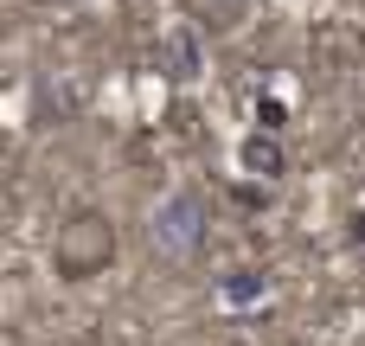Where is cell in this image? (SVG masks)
<instances>
[{
    "instance_id": "6da1fadb",
    "label": "cell",
    "mask_w": 365,
    "mask_h": 346,
    "mask_svg": "<svg viewBox=\"0 0 365 346\" xmlns=\"http://www.w3.org/2000/svg\"><path fill=\"white\" fill-rule=\"evenodd\" d=\"M109 263H115V225H109V212L103 205L64 212V225L51 238V270L64 283H83V276H103Z\"/></svg>"
},
{
    "instance_id": "7a4b0ae2",
    "label": "cell",
    "mask_w": 365,
    "mask_h": 346,
    "mask_svg": "<svg viewBox=\"0 0 365 346\" xmlns=\"http://www.w3.org/2000/svg\"><path fill=\"white\" fill-rule=\"evenodd\" d=\"M148 238H154V250H160L167 263H192V257L205 250V238H212V205H205V193H173V199L154 212Z\"/></svg>"
},
{
    "instance_id": "3957f363",
    "label": "cell",
    "mask_w": 365,
    "mask_h": 346,
    "mask_svg": "<svg viewBox=\"0 0 365 346\" xmlns=\"http://www.w3.org/2000/svg\"><path fill=\"white\" fill-rule=\"evenodd\" d=\"M237 167L257 173V180H282V173H289V148H282V135H263V128L244 135V141H237Z\"/></svg>"
},
{
    "instance_id": "277c9868",
    "label": "cell",
    "mask_w": 365,
    "mask_h": 346,
    "mask_svg": "<svg viewBox=\"0 0 365 346\" xmlns=\"http://www.w3.org/2000/svg\"><path fill=\"white\" fill-rule=\"evenodd\" d=\"M160 51H167V77H186V83L199 77V39L192 32H167Z\"/></svg>"
},
{
    "instance_id": "5b68a950",
    "label": "cell",
    "mask_w": 365,
    "mask_h": 346,
    "mask_svg": "<svg viewBox=\"0 0 365 346\" xmlns=\"http://www.w3.org/2000/svg\"><path fill=\"white\" fill-rule=\"evenodd\" d=\"M257 295H263V270L244 263V270H225V276H218V302L244 308V302H257Z\"/></svg>"
},
{
    "instance_id": "8992f818",
    "label": "cell",
    "mask_w": 365,
    "mask_h": 346,
    "mask_svg": "<svg viewBox=\"0 0 365 346\" xmlns=\"http://www.w3.org/2000/svg\"><path fill=\"white\" fill-rule=\"evenodd\" d=\"M257 116H263V135L282 128V103H276V96H257Z\"/></svg>"
},
{
    "instance_id": "52a82bcc",
    "label": "cell",
    "mask_w": 365,
    "mask_h": 346,
    "mask_svg": "<svg viewBox=\"0 0 365 346\" xmlns=\"http://www.w3.org/2000/svg\"><path fill=\"white\" fill-rule=\"evenodd\" d=\"M346 238H353V244L365 250V212H353V231H346Z\"/></svg>"
}]
</instances>
